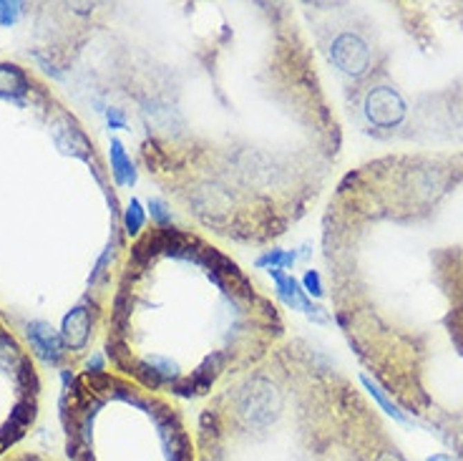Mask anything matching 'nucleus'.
I'll list each match as a JSON object with an SVG mask.
<instances>
[{"instance_id": "f257e3e1", "label": "nucleus", "mask_w": 463, "mask_h": 461, "mask_svg": "<svg viewBox=\"0 0 463 461\" xmlns=\"http://www.w3.org/2000/svg\"><path fill=\"white\" fill-rule=\"evenodd\" d=\"M284 343L257 282L197 230L156 224L118 278L106 353L118 373L166 399H212Z\"/></svg>"}]
</instances>
